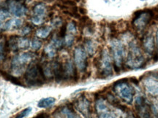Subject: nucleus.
<instances>
[{
    "mask_svg": "<svg viewBox=\"0 0 158 118\" xmlns=\"http://www.w3.org/2000/svg\"><path fill=\"white\" fill-rule=\"evenodd\" d=\"M144 58L142 54L141 50L140 49L137 43L131 42L129 45V52H128L126 65L132 69H137L142 67L144 64Z\"/></svg>",
    "mask_w": 158,
    "mask_h": 118,
    "instance_id": "obj_1",
    "label": "nucleus"
},
{
    "mask_svg": "<svg viewBox=\"0 0 158 118\" xmlns=\"http://www.w3.org/2000/svg\"><path fill=\"white\" fill-rule=\"evenodd\" d=\"M25 80L31 86H41L44 84L45 77L43 70V66L40 64L31 65L26 71Z\"/></svg>",
    "mask_w": 158,
    "mask_h": 118,
    "instance_id": "obj_2",
    "label": "nucleus"
},
{
    "mask_svg": "<svg viewBox=\"0 0 158 118\" xmlns=\"http://www.w3.org/2000/svg\"><path fill=\"white\" fill-rule=\"evenodd\" d=\"M110 46L111 48L112 56L114 61V67L116 72H119L120 69L124 61L125 57V50L124 44L118 39H112L110 42Z\"/></svg>",
    "mask_w": 158,
    "mask_h": 118,
    "instance_id": "obj_3",
    "label": "nucleus"
},
{
    "mask_svg": "<svg viewBox=\"0 0 158 118\" xmlns=\"http://www.w3.org/2000/svg\"><path fill=\"white\" fill-rule=\"evenodd\" d=\"M155 18V12L153 9H146L138 10L134 13L132 24L137 31H143Z\"/></svg>",
    "mask_w": 158,
    "mask_h": 118,
    "instance_id": "obj_4",
    "label": "nucleus"
},
{
    "mask_svg": "<svg viewBox=\"0 0 158 118\" xmlns=\"http://www.w3.org/2000/svg\"><path fill=\"white\" fill-rule=\"evenodd\" d=\"M127 80L124 79V80H121L116 82L114 85V88L116 94L122 100L127 102V104H131L133 101L135 92H134L133 88L130 85Z\"/></svg>",
    "mask_w": 158,
    "mask_h": 118,
    "instance_id": "obj_5",
    "label": "nucleus"
},
{
    "mask_svg": "<svg viewBox=\"0 0 158 118\" xmlns=\"http://www.w3.org/2000/svg\"><path fill=\"white\" fill-rule=\"evenodd\" d=\"M32 60V56L29 53H22L13 57L11 62V70L13 73L20 75L23 73L27 65Z\"/></svg>",
    "mask_w": 158,
    "mask_h": 118,
    "instance_id": "obj_6",
    "label": "nucleus"
},
{
    "mask_svg": "<svg viewBox=\"0 0 158 118\" xmlns=\"http://www.w3.org/2000/svg\"><path fill=\"white\" fill-rule=\"evenodd\" d=\"M100 65V69H101V73L105 77H108L113 74L112 58L108 50L106 49L102 50Z\"/></svg>",
    "mask_w": 158,
    "mask_h": 118,
    "instance_id": "obj_7",
    "label": "nucleus"
},
{
    "mask_svg": "<svg viewBox=\"0 0 158 118\" xmlns=\"http://www.w3.org/2000/svg\"><path fill=\"white\" fill-rule=\"evenodd\" d=\"M74 62L76 69L80 72H84L87 68V53L81 47H78L75 49Z\"/></svg>",
    "mask_w": 158,
    "mask_h": 118,
    "instance_id": "obj_8",
    "label": "nucleus"
},
{
    "mask_svg": "<svg viewBox=\"0 0 158 118\" xmlns=\"http://www.w3.org/2000/svg\"><path fill=\"white\" fill-rule=\"evenodd\" d=\"M7 7H8L9 11L11 14L18 18L24 16L27 14L28 10L24 5L20 3L19 2L15 0H10L7 2Z\"/></svg>",
    "mask_w": 158,
    "mask_h": 118,
    "instance_id": "obj_9",
    "label": "nucleus"
},
{
    "mask_svg": "<svg viewBox=\"0 0 158 118\" xmlns=\"http://www.w3.org/2000/svg\"><path fill=\"white\" fill-rule=\"evenodd\" d=\"M95 108L99 118H116L114 113L109 109L103 99H98L95 104Z\"/></svg>",
    "mask_w": 158,
    "mask_h": 118,
    "instance_id": "obj_10",
    "label": "nucleus"
},
{
    "mask_svg": "<svg viewBox=\"0 0 158 118\" xmlns=\"http://www.w3.org/2000/svg\"><path fill=\"white\" fill-rule=\"evenodd\" d=\"M75 107H76L79 112L82 114V115L85 118H89L90 114L89 101L85 96H81L77 100Z\"/></svg>",
    "mask_w": 158,
    "mask_h": 118,
    "instance_id": "obj_11",
    "label": "nucleus"
},
{
    "mask_svg": "<svg viewBox=\"0 0 158 118\" xmlns=\"http://www.w3.org/2000/svg\"><path fill=\"white\" fill-rule=\"evenodd\" d=\"M144 87L150 95L158 98V81L152 78H147L144 80Z\"/></svg>",
    "mask_w": 158,
    "mask_h": 118,
    "instance_id": "obj_12",
    "label": "nucleus"
},
{
    "mask_svg": "<svg viewBox=\"0 0 158 118\" xmlns=\"http://www.w3.org/2000/svg\"><path fill=\"white\" fill-rule=\"evenodd\" d=\"M143 46L144 50L149 55H152L155 48V42L153 35L148 34L143 39Z\"/></svg>",
    "mask_w": 158,
    "mask_h": 118,
    "instance_id": "obj_13",
    "label": "nucleus"
},
{
    "mask_svg": "<svg viewBox=\"0 0 158 118\" xmlns=\"http://www.w3.org/2000/svg\"><path fill=\"white\" fill-rule=\"evenodd\" d=\"M64 69V77L68 79H75L77 77V72L72 61L68 60L63 65Z\"/></svg>",
    "mask_w": 158,
    "mask_h": 118,
    "instance_id": "obj_14",
    "label": "nucleus"
},
{
    "mask_svg": "<svg viewBox=\"0 0 158 118\" xmlns=\"http://www.w3.org/2000/svg\"><path fill=\"white\" fill-rule=\"evenodd\" d=\"M52 69L53 73H54V77L56 79V81L57 82H61L62 79L64 78V69H63V65L60 62L55 61L52 64Z\"/></svg>",
    "mask_w": 158,
    "mask_h": 118,
    "instance_id": "obj_15",
    "label": "nucleus"
},
{
    "mask_svg": "<svg viewBox=\"0 0 158 118\" xmlns=\"http://www.w3.org/2000/svg\"><path fill=\"white\" fill-rule=\"evenodd\" d=\"M22 21L20 18H12L7 21L4 23L2 29L4 30L9 31L12 29H19L22 25Z\"/></svg>",
    "mask_w": 158,
    "mask_h": 118,
    "instance_id": "obj_16",
    "label": "nucleus"
},
{
    "mask_svg": "<svg viewBox=\"0 0 158 118\" xmlns=\"http://www.w3.org/2000/svg\"><path fill=\"white\" fill-rule=\"evenodd\" d=\"M56 102V99L53 97L44 98L40 99L37 104V107L42 109H46V108L51 107L53 106Z\"/></svg>",
    "mask_w": 158,
    "mask_h": 118,
    "instance_id": "obj_17",
    "label": "nucleus"
},
{
    "mask_svg": "<svg viewBox=\"0 0 158 118\" xmlns=\"http://www.w3.org/2000/svg\"><path fill=\"white\" fill-rule=\"evenodd\" d=\"M46 13V6L43 3H39L34 7V16L44 18Z\"/></svg>",
    "mask_w": 158,
    "mask_h": 118,
    "instance_id": "obj_18",
    "label": "nucleus"
},
{
    "mask_svg": "<svg viewBox=\"0 0 158 118\" xmlns=\"http://www.w3.org/2000/svg\"><path fill=\"white\" fill-rule=\"evenodd\" d=\"M0 74H2V76L3 77L4 79H5V80H7V81L11 82L12 83L16 85L25 87L24 85H23L21 81H20V80L17 77H15L11 75V74H10L8 73H7V72H4V71H0Z\"/></svg>",
    "mask_w": 158,
    "mask_h": 118,
    "instance_id": "obj_19",
    "label": "nucleus"
},
{
    "mask_svg": "<svg viewBox=\"0 0 158 118\" xmlns=\"http://www.w3.org/2000/svg\"><path fill=\"white\" fill-rule=\"evenodd\" d=\"M61 114L64 118H80L76 115L74 110L68 106H65L61 110Z\"/></svg>",
    "mask_w": 158,
    "mask_h": 118,
    "instance_id": "obj_20",
    "label": "nucleus"
},
{
    "mask_svg": "<svg viewBox=\"0 0 158 118\" xmlns=\"http://www.w3.org/2000/svg\"><path fill=\"white\" fill-rule=\"evenodd\" d=\"M51 30H52V28H51V27H44V28L38 29V30L36 31V35L38 37H40V38L45 39L49 36V34H50L51 32Z\"/></svg>",
    "mask_w": 158,
    "mask_h": 118,
    "instance_id": "obj_21",
    "label": "nucleus"
},
{
    "mask_svg": "<svg viewBox=\"0 0 158 118\" xmlns=\"http://www.w3.org/2000/svg\"><path fill=\"white\" fill-rule=\"evenodd\" d=\"M84 50L86 53L92 56L95 53V45L92 40H87L84 44Z\"/></svg>",
    "mask_w": 158,
    "mask_h": 118,
    "instance_id": "obj_22",
    "label": "nucleus"
},
{
    "mask_svg": "<svg viewBox=\"0 0 158 118\" xmlns=\"http://www.w3.org/2000/svg\"><path fill=\"white\" fill-rule=\"evenodd\" d=\"M45 53L49 58H54L56 55V48L51 43L45 47Z\"/></svg>",
    "mask_w": 158,
    "mask_h": 118,
    "instance_id": "obj_23",
    "label": "nucleus"
},
{
    "mask_svg": "<svg viewBox=\"0 0 158 118\" xmlns=\"http://www.w3.org/2000/svg\"><path fill=\"white\" fill-rule=\"evenodd\" d=\"M31 42L28 39L19 37L18 38V48L19 49H27L30 46Z\"/></svg>",
    "mask_w": 158,
    "mask_h": 118,
    "instance_id": "obj_24",
    "label": "nucleus"
},
{
    "mask_svg": "<svg viewBox=\"0 0 158 118\" xmlns=\"http://www.w3.org/2000/svg\"><path fill=\"white\" fill-rule=\"evenodd\" d=\"M30 46L33 50H38L40 49L41 47H42V42H41V41L38 39H33L32 41L31 42Z\"/></svg>",
    "mask_w": 158,
    "mask_h": 118,
    "instance_id": "obj_25",
    "label": "nucleus"
},
{
    "mask_svg": "<svg viewBox=\"0 0 158 118\" xmlns=\"http://www.w3.org/2000/svg\"><path fill=\"white\" fill-rule=\"evenodd\" d=\"M75 41L74 34H68L64 37V44L67 47H71L73 45Z\"/></svg>",
    "mask_w": 158,
    "mask_h": 118,
    "instance_id": "obj_26",
    "label": "nucleus"
},
{
    "mask_svg": "<svg viewBox=\"0 0 158 118\" xmlns=\"http://www.w3.org/2000/svg\"><path fill=\"white\" fill-rule=\"evenodd\" d=\"M51 43L53 45H54V46L56 49L61 48L62 44H63L62 38H60L59 37H56V36H54V37H53L52 39H51Z\"/></svg>",
    "mask_w": 158,
    "mask_h": 118,
    "instance_id": "obj_27",
    "label": "nucleus"
},
{
    "mask_svg": "<svg viewBox=\"0 0 158 118\" xmlns=\"http://www.w3.org/2000/svg\"><path fill=\"white\" fill-rule=\"evenodd\" d=\"M67 31L68 32V34H76L77 28L74 22H70L67 25Z\"/></svg>",
    "mask_w": 158,
    "mask_h": 118,
    "instance_id": "obj_28",
    "label": "nucleus"
},
{
    "mask_svg": "<svg viewBox=\"0 0 158 118\" xmlns=\"http://www.w3.org/2000/svg\"><path fill=\"white\" fill-rule=\"evenodd\" d=\"M10 16V14L8 11L6 10L0 9V22L3 23L6 19L8 18Z\"/></svg>",
    "mask_w": 158,
    "mask_h": 118,
    "instance_id": "obj_29",
    "label": "nucleus"
},
{
    "mask_svg": "<svg viewBox=\"0 0 158 118\" xmlns=\"http://www.w3.org/2000/svg\"><path fill=\"white\" fill-rule=\"evenodd\" d=\"M31 112V107L26 108V109H23V111H21V112H20L15 118H23V117H27V116H28L29 114H30Z\"/></svg>",
    "mask_w": 158,
    "mask_h": 118,
    "instance_id": "obj_30",
    "label": "nucleus"
},
{
    "mask_svg": "<svg viewBox=\"0 0 158 118\" xmlns=\"http://www.w3.org/2000/svg\"><path fill=\"white\" fill-rule=\"evenodd\" d=\"M43 21H44V18H42L35 17V16H33L32 18H31V21H32V23L35 25L42 24Z\"/></svg>",
    "mask_w": 158,
    "mask_h": 118,
    "instance_id": "obj_31",
    "label": "nucleus"
},
{
    "mask_svg": "<svg viewBox=\"0 0 158 118\" xmlns=\"http://www.w3.org/2000/svg\"><path fill=\"white\" fill-rule=\"evenodd\" d=\"M62 20L59 18H54L52 22H51V26H52L53 27L56 28V27H59V26L62 24Z\"/></svg>",
    "mask_w": 158,
    "mask_h": 118,
    "instance_id": "obj_32",
    "label": "nucleus"
},
{
    "mask_svg": "<svg viewBox=\"0 0 158 118\" xmlns=\"http://www.w3.org/2000/svg\"><path fill=\"white\" fill-rule=\"evenodd\" d=\"M66 31H67V26L63 25L62 27H61L60 31H59V37L60 38H63V37H65V34H66Z\"/></svg>",
    "mask_w": 158,
    "mask_h": 118,
    "instance_id": "obj_33",
    "label": "nucleus"
},
{
    "mask_svg": "<svg viewBox=\"0 0 158 118\" xmlns=\"http://www.w3.org/2000/svg\"><path fill=\"white\" fill-rule=\"evenodd\" d=\"M31 31V29L29 26H25L23 27V28L21 29V34L22 35V36H24V35H27L28 34L29 32Z\"/></svg>",
    "mask_w": 158,
    "mask_h": 118,
    "instance_id": "obj_34",
    "label": "nucleus"
},
{
    "mask_svg": "<svg viewBox=\"0 0 158 118\" xmlns=\"http://www.w3.org/2000/svg\"><path fill=\"white\" fill-rule=\"evenodd\" d=\"M155 46H156V50H157V53H156V57H157V59H158V29H157V32H156Z\"/></svg>",
    "mask_w": 158,
    "mask_h": 118,
    "instance_id": "obj_35",
    "label": "nucleus"
},
{
    "mask_svg": "<svg viewBox=\"0 0 158 118\" xmlns=\"http://www.w3.org/2000/svg\"><path fill=\"white\" fill-rule=\"evenodd\" d=\"M33 118H48V115L46 113H40Z\"/></svg>",
    "mask_w": 158,
    "mask_h": 118,
    "instance_id": "obj_36",
    "label": "nucleus"
},
{
    "mask_svg": "<svg viewBox=\"0 0 158 118\" xmlns=\"http://www.w3.org/2000/svg\"><path fill=\"white\" fill-rule=\"evenodd\" d=\"M78 12L79 13H81V14L82 15H86V10L84 8V7H80V8L78 9Z\"/></svg>",
    "mask_w": 158,
    "mask_h": 118,
    "instance_id": "obj_37",
    "label": "nucleus"
},
{
    "mask_svg": "<svg viewBox=\"0 0 158 118\" xmlns=\"http://www.w3.org/2000/svg\"><path fill=\"white\" fill-rule=\"evenodd\" d=\"M130 81H131L132 82H133L134 84L138 85V80L135 77H131V78L130 79Z\"/></svg>",
    "mask_w": 158,
    "mask_h": 118,
    "instance_id": "obj_38",
    "label": "nucleus"
},
{
    "mask_svg": "<svg viewBox=\"0 0 158 118\" xmlns=\"http://www.w3.org/2000/svg\"><path fill=\"white\" fill-rule=\"evenodd\" d=\"M127 118H135V117H134V115H129L127 116Z\"/></svg>",
    "mask_w": 158,
    "mask_h": 118,
    "instance_id": "obj_39",
    "label": "nucleus"
}]
</instances>
